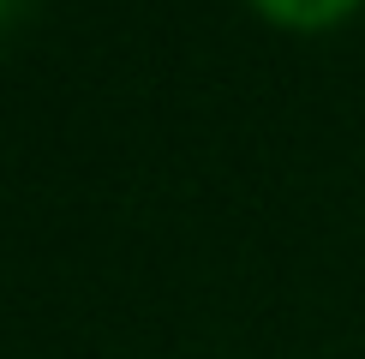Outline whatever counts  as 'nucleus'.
I'll use <instances>...</instances> for the list:
<instances>
[{"label": "nucleus", "instance_id": "nucleus-1", "mask_svg": "<svg viewBox=\"0 0 365 359\" xmlns=\"http://www.w3.org/2000/svg\"><path fill=\"white\" fill-rule=\"evenodd\" d=\"M264 19H276L287 30H324V24H336L347 19V12L359 6V0H252Z\"/></svg>", "mask_w": 365, "mask_h": 359}]
</instances>
